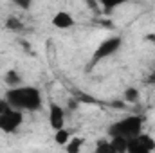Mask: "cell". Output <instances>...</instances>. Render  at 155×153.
<instances>
[{"label":"cell","instance_id":"cell-8","mask_svg":"<svg viewBox=\"0 0 155 153\" xmlns=\"http://www.w3.org/2000/svg\"><path fill=\"white\" fill-rule=\"evenodd\" d=\"M110 146L114 153H126L128 151V139L123 137H110Z\"/></svg>","mask_w":155,"mask_h":153},{"label":"cell","instance_id":"cell-17","mask_svg":"<svg viewBox=\"0 0 155 153\" xmlns=\"http://www.w3.org/2000/svg\"><path fill=\"white\" fill-rule=\"evenodd\" d=\"M9 108H11V105L7 103V99L5 97H0V114L5 112V110H9Z\"/></svg>","mask_w":155,"mask_h":153},{"label":"cell","instance_id":"cell-14","mask_svg":"<svg viewBox=\"0 0 155 153\" xmlns=\"http://www.w3.org/2000/svg\"><path fill=\"white\" fill-rule=\"evenodd\" d=\"M96 151L97 153H114L112 151V146H110V141H107V139H101V141L97 142Z\"/></svg>","mask_w":155,"mask_h":153},{"label":"cell","instance_id":"cell-12","mask_svg":"<svg viewBox=\"0 0 155 153\" xmlns=\"http://www.w3.org/2000/svg\"><path fill=\"white\" fill-rule=\"evenodd\" d=\"M81 146H83V139H79V137H74V139H69V142L63 146L67 151H71V153H76L81 150Z\"/></svg>","mask_w":155,"mask_h":153},{"label":"cell","instance_id":"cell-15","mask_svg":"<svg viewBox=\"0 0 155 153\" xmlns=\"http://www.w3.org/2000/svg\"><path fill=\"white\" fill-rule=\"evenodd\" d=\"M13 4H15L16 7H20V9L27 11V9H31V5L35 4V0H13Z\"/></svg>","mask_w":155,"mask_h":153},{"label":"cell","instance_id":"cell-11","mask_svg":"<svg viewBox=\"0 0 155 153\" xmlns=\"http://www.w3.org/2000/svg\"><path fill=\"white\" fill-rule=\"evenodd\" d=\"M97 2H99V5H101L105 11H114L116 7L126 4V2H130V0H97Z\"/></svg>","mask_w":155,"mask_h":153},{"label":"cell","instance_id":"cell-1","mask_svg":"<svg viewBox=\"0 0 155 153\" xmlns=\"http://www.w3.org/2000/svg\"><path fill=\"white\" fill-rule=\"evenodd\" d=\"M5 99L13 108L22 110V112H36L43 105L40 88L31 86V85H18V86L9 88L5 92Z\"/></svg>","mask_w":155,"mask_h":153},{"label":"cell","instance_id":"cell-6","mask_svg":"<svg viewBox=\"0 0 155 153\" xmlns=\"http://www.w3.org/2000/svg\"><path fill=\"white\" fill-rule=\"evenodd\" d=\"M49 124L52 130L65 128V110L56 103L49 105Z\"/></svg>","mask_w":155,"mask_h":153},{"label":"cell","instance_id":"cell-10","mask_svg":"<svg viewBox=\"0 0 155 153\" xmlns=\"http://www.w3.org/2000/svg\"><path fill=\"white\" fill-rule=\"evenodd\" d=\"M69 139H71V133H69V130H65V128L54 130V142H56L58 146H65V144L69 142Z\"/></svg>","mask_w":155,"mask_h":153},{"label":"cell","instance_id":"cell-7","mask_svg":"<svg viewBox=\"0 0 155 153\" xmlns=\"http://www.w3.org/2000/svg\"><path fill=\"white\" fill-rule=\"evenodd\" d=\"M52 25L56 27V29H61V31H65V29H71L76 22H74V18H72V15L71 13H67V11H58V13H54V16H52Z\"/></svg>","mask_w":155,"mask_h":153},{"label":"cell","instance_id":"cell-3","mask_svg":"<svg viewBox=\"0 0 155 153\" xmlns=\"http://www.w3.org/2000/svg\"><path fill=\"white\" fill-rule=\"evenodd\" d=\"M121 47H123V40L119 38V36H110V38L103 40V41L97 45V49L94 50V54H92V61H90V63L96 65L97 61L114 56Z\"/></svg>","mask_w":155,"mask_h":153},{"label":"cell","instance_id":"cell-13","mask_svg":"<svg viewBox=\"0 0 155 153\" xmlns=\"http://www.w3.org/2000/svg\"><path fill=\"white\" fill-rule=\"evenodd\" d=\"M124 101H128V103H135V101H139V90L134 88V86L126 88V90H124Z\"/></svg>","mask_w":155,"mask_h":153},{"label":"cell","instance_id":"cell-5","mask_svg":"<svg viewBox=\"0 0 155 153\" xmlns=\"http://www.w3.org/2000/svg\"><path fill=\"white\" fill-rule=\"evenodd\" d=\"M155 150V141L152 135L139 133L132 139H128V151L126 153H150Z\"/></svg>","mask_w":155,"mask_h":153},{"label":"cell","instance_id":"cell-18","mask_svg":"<svg viewBox=\"0 0 155 153\" xmlns=\"http://www.w3.org/2000/svg\"><path fill=\"white\" fill-rule=\"evenodd\" d=\"M85 2H87V4H90V5H92V4H96V0H85Z\"/></svg>","mask_w":155,"mask_h":153},{"label":"cell","instance_id":"cell-16","mask_svg":"<svg viewBox=\"0 0 155 153\" xmlns=\"http://www.w3.org/2000/svg\"><path fill=\"white\" fill-rule=\"evenodd\" d=\"M7 27H9V29H20V27H22V24H20L16 18H13V16H11V18L7 20Z\"/></svg>","mask_w":155,"mask_h":153},{"label":"cell","instance_id":"cell-9","mask_svg":"<svg viewBox=\"0 0 155 153\" xmlns=\"http://www.w3.org/2000/svg\"><path fill=\"white\" fill-rule=\"evenodd\" d=\"M4 81L7 83V86H9V88H13V86L22 85V76H20V72H16L15 69H11V70H7V72H5Z\"/></svg>","mask_w":155,"mask_h":153},{"label":"cell","instance_id":"cell-2","mask_svg":"<svg viewBox=\"0 0 155 153\" xmlns=\"http://www.w3.org/2000/svg\"><path fill=\"white\" fill-rule=\"evenodd\" d=\"M144 119L141 115H126L123 119L116 121L108 128V137H123V139H132L143 132Z\"/></svg>","mask_w":155,"mask_h":153},{"label":"cell","instance_id":"cell-4","mask_svg":"<svg viewBox=\"0 0 155 153\" xmlns=\"http://www.w3.org/2000/svg\"><path fill=\"white\" fill-rule=\"evenodd\" d=\"M24 122V112L16 108H9L0 114V132L4 133H15Z\"/></svg>","mask_w":155,"mask_h":153}]
</instances>
